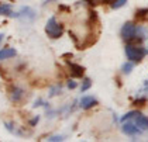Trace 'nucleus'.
<instances>
[{"mask_svg":"<svg viewBox=\"0 0 148 142\" xmlns=\"http://www.w3.org/2000/svg\"><path fill=\"white\" fill-rule=\"evenodd\" d=\"M125 3H127V0H113L112 1V9H120V7H123Z\"/></svg>","mask_w":148,"mask_h":142,"instance_id":"nucleus-15","label":"nucleus"},{"mask_svg":"<svg viewBox=\"0 0 148 142\" xmlns=\"http://www.w3.org/2000/svg\"><path fill=\"white\" fill-rule=\"evenodd\" d=\"M38 121H40V115H35V117H34V120H31V121H30V124H31V125L34 127V125L37 124V122H38Z\"/></svg>","mask_w":148,"mask_h":142,"instance_id":"nucleus-20","label":"nucleus"},{"mask_svg":"<svg viewBox=\"0 0 148 142\" xmlns=\"http://www.w3.org/2000/svg\"><path fill=\"white\" fill-rule=\"evenodd\" d=\"M90 87H92V80L89 79V77H85L83 82H82V85H80V91L85 93L86 90H89Z\"/></svg>","mask_w":148,"mask_h":142,"instance_id":"nucleus-14","label":"nucleus"},{"mask_svg":"<svg viewBox=\"0 0 148 142\" xmlns=\"http://www.w3.org/2000/svg\"><path fill=\"white\" fill-rule=\"evenodd\" d=\"M48 141H52V142H55V141H64V137H61V135L49 137V138H48Z\"/></svg>","mask_w":148,"mask_h":142,"instance_id":"nucleus-19","label":"nucleus"},{"mask_svg":"<svg viewBox=\"0 0 148 142\" xmlns=\"http://www.w3.org/2000/svg\"><path fill=\"white\" fill-rule=\"evenodd\" d=\"M3 38H4V34L0 33V44H1V41H3Z\"/></svg>","mask_w":148,"mask_h":142,"instance_id":"nucleus-22","label":"nucleus"},{"mask_svg":"<svg viewBox=\"0 0 148 142\" xmlns=\"http://www.w3.org/2000/svg\"><path fill=\"white\" fill-rule=\"evenodd\" d=\"M61 86H57V87H51V90H49V97H52V96H57L58 93H61Z\"/></svg>","mask_w":148,"mask_h":142,"instance_id":"nucleus-17","label":"nucleus"},{"mask_svg":"<svg viewBox=\"0 0 148 142\" xmlns=\"http://www.w3.org/2000/svg\"><path fill=\"white\" fill-rule=\"evenodd\" d=\"M145 34H147L145 28H144L143 25H138V27H137V31H136V38H134V40H140V41H143V40L145 38Z\"/></svg>","mask_w":148,"mask_h":142,"instance_id":"nucleus-12","label":"nucleus"},{"mask_svg":"<svg viewBox=\"0 0 148 142\" xmlns=\"http://www.w3.org/2000/svg\"><path fill=\"white\" fill-rule=\"evenodd\" d=\"M0 16H6V17H14V13H13V7L12 4H0Z\"/></svg>","mask_w":148,"mask_h":142,"instance_id":"nucleus-9","label":"nucleus"},{"mask_svg":"<svg viewBox=\"0 0 148 142\" xmlns=\"http://www.w3.org/2000/svg\"><path fill=\"white\" fill-rule=\"evenodd\" d=\"M66 86H68V89L73 90V89L78 87V83H76V80H73V79H68V82H66Z\"/></svg>","mask_w":148,"mask_h":142,"instance_id":"nucleus-16","label":"nucleus"},{"mask_svg":"<svg viewBox=\"0 0 148 142\" xmlns=\"http://www.w3.org/2000/svg\"><path fill=\"white\" fill-rule=\"evenodd\" d=\"M124 52H125L127 59L131 61V62H134V63L141 62V61L145 58V55L148 54V51L145 48H143V46H136V45H131V44L125 45Z\"/></svg>","mask_w":148,"mask_h":142,"instance_id":"nucleus-1","label":"nucleus"},{"mask_svg":"<svg viewBox=\"0 0 148 142\" xmlns=\"http://www.w3.org/2000/svg\"><path fill=\"white\" fill-rule=\"evenodd\" d=\"M97 98L95 97V96H90V94H85V96H82L79 100V106L80 109L83 110H89L92 107H95V106H97Z\"/></svg>","mask_w":148,"mask_h":142,"instance_id":"nucleus-5","label":"nucleus"},{"mask_svg":"<svg viewBox=\"0 0 148 142\" xmlns=\"http://www.w3.org/2000/svg\"><path fill=\"white\" fill-rule=\"evenodd\" d=\"M148 14V9H141L137 11V17H145Z\"/></svg>","mask_w":148,"mask_h":142,"instance_id":"nucleus-18","label":"nucleus"},{"mask_svg":"<svg viewBox=\"0 0 148 142\" xmlns=\"http://www.w3.org/2000/svg\"><path fill=\"white\" fill-rule=\"evenodd\" d=\"M136 31H137V25L133 21H127L123 24L120 35L124 41H133L136 38Z\"/></svg>","mask_w":148,"mask_h":142,"instance_id":"nucleus-3","label":"nucleus"},{"mask_svg":"<svg viewBox=\"0 0 148 142\" xmlns=\"http://www.w3.org/2000/svg\"><path fill=\"white\" fill-rule=\"evenodd\" d=\"M141 113L140 111H137V110H134V111H130V113H127V114H124L123 117H121V122H125V121L131 120V118H136L137 115H140Z\"/></svg>","mask_w":148,"mask_h":142,"instance_id":"nucleus-13","label":"nucleus"},{"mask_svg":"<svg viewBox=\"0 0 148 142\" xmlns=\"http://www.w3.org/2000/svg\"><path fill=\"white\" fill-rule=\"evenodd\" d=\"M143 91L148 93V80H145V82H144V85H143Z\"/></svg>","mask_w":148,"mask_h":142,"instance_id":"nucleus-21","label":"nucleus"},{"mask_svg":"<svg viewBox=\"0 0 148 142\" xmlns=\"http://www.w3.org/2000/svg\"><path fill=\"white\" fill-rule=\"evenodd\" d=\"M133 69H134V62H131V61L125 62L124 65L121 66V72H123L124 75H130V73L133 72Z\"/></svg>","mask_w":148,"mask_h":142,"instance_id":"nucleus-11","label":"nucleus"},{"mask_svg":"<svg viewBox=\"0 0 148 142\" xmlns=\"http://www.w3.org/2000/svg\"><path fill=\"white\" fill-rule=\"evenodd\" d=\"M24 96V91H23V89H20V87H13L12 90V100L13 101H20L21 98H23Z\"/></svg>","mask_w":148,"mask_h":142,"instance_id":"nucleus-10","label":"nucleus"},{"mask_svg":"<svg viewBox=\"0 0 148 142\" xmlns=\"http://www.w3.org/2000/svg\"><path fill=\"white\" fill-rule=\"evenodd\" d=\"M68 65L71 68V73L75 77H82L83 76V68L80 65H76V63H72L68 61Z\"/></svg>","mask_w":148,"mask_h":142,"instance_id":"nucleus-8","label":"nucleus"},{"mask_svg":"<svg viewBox=\"0 0 148 142\" xmlns=\"http://www.w3.org/2000/svg\"><path fill=\"white\" fill-rule=\"evenodd\" d=\"M134 122L137 124V127H140L143 131H147L148 130V117H145V115H143V114L137 115L134 118Z\"/></svg>","mask_w":148,"mask_h":142,"instance_id":"nucleus-6","label":"nucleus"},{"mask_svg":"<svg viewBox=\"0 0 148 142\" xmlns=\"http://www.w3.org/2000/svg\"><path fill=\"white\" fill-rule=\"evenodd\" d=\"M123 132H124L127 137H138V135H141L143 134V130L140 128V127H137L136 122H127L125 121L124 124H123Z\"/></svg>","mask_w":148,"mask_h":142,"instance_id":"nucleus-4","label":"nucleus"},{"mask_svg":"<svg viewBox=\"0 0 148 142\" xmlns=\"http://www.w3.org/2000/svg\"><path fill=\"white\" fill-rule=\"evenodd\" d=\"M16 55H17V51H16L14 48H4V49H0V61L14 58Z\"/></svg>","mask_w":148,"mask_h":142,"instance_id":"nucleus-7","label":"nucleus"},{"mask_svg":"<svg viewBox=\"0 0 148 142\" xmlns=\"http://www.w3.org/2000/svg\"><path fill=\"white\" fill-rule=\"evenodd\" d=\"M45 33H47V35H48L49 38H52V40H58V38H61V37H62V34H64V28H62V25H61V24H58L57 18H55L54 16H51V17L48 18V21H47Z\"/></svg>","mask_w":148,"mask_h":142,"instance_id":"nucleus-2","label":"nucleus"}]
</instances>
